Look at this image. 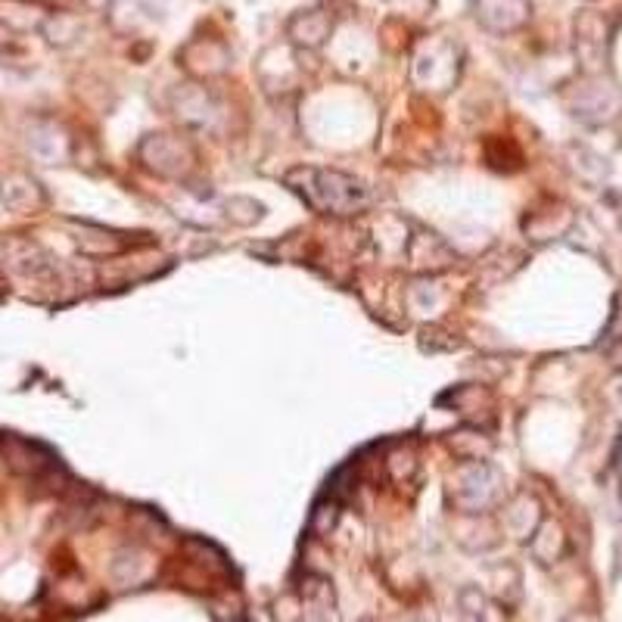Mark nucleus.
<instances>
[{"mask_svg": "<svg viewBox=\"0 0 622 622\" xmlns=\"http://www.w3.org/2000/svg\"><path fill=\"white\" fill-rule=\"evenodd\" d=\"M292 187L306 196V203L318 212L352 215L368 206V187L361 181L339 172H324V169H296L290 177Z\"/></svg>", "mask_w": 622, "mask_h": 622, "instance_id": "1", "label": "nucleus"}, {"mask_svg": "<svg viewBox=\"0 0 622 622\" xmlns=\"http://www.w3.org/2000/svg\"><path fill=\"white\" fill-rule=\"evenodd\" d=\"M492 473H495V466L483 464V461H476L470 470H461V476H458L461 486L451 483V498H454V505L461 507V514H486L495 505H502V498H505L502 483L505 480L486 486V480Z\"/></svg>", "mask_w": 622, "mask_h": 622, "instance_id": "2", "label": "nucleus"}, {"mask_svg": "<svg viewBox=\"0 0 622 622\" xmlns=\"http://www.w3.org/2000/svg\"><path fill=\"white\" fill-rule=\"evenodd\" d=\"M576 35V57L585 72H603L607 57H610V22L595 10H583L573 25Z\"/></svg>", "mask_w": 622, "mask_h": 622, "instance_id": "3", "label": "nucleus"}, {"mask_svg": "<svg viewBox=\"0 0 622 622\" xmlns=\"http://www.w3.org/2000/svg\"><path fill=\"white\" fill-rule=\"evenodd\" d=\"M529 0H476L473 3V16L476 22L495 32V35H507V32H517L529 22Z\"/></svg>", "mask_w": 622, "mask_h": 622, "instance_id": "4", "label": "nucleus"}, {"mask_svg": "<svg viewBox=\"0 0 622 622\" xmlns=\"http://www.w3.org/2000/svg\"><path fill=\"white\" fill-rule=\"evenodd\" d=\"M290 38L299 44V47H321L324 41L331 38L333 32V20L324 13V10H306V13H296L287 25Z\"/></svg>", "mask_w": 622, "mask_h": 622, "instance_id": "5", "label": "nucleus"}, {"mask_svg": "<svg viewBox=\"0 0 622 622\" xmlns=\"http://www.w3.org/2000/svg\"><path fill=\"white\" fill-rule=\"evenodd\" d=\"M529 548H532V554H535V561L542 566L548 564H557L561 557L566 554V535L564 529L557 523H542L535 532H532V539H529Z\"/></svg>", "mask_w": 622, "mask_h": 622, "instance_id": "6", "label": "nucleus"}, {"mask_svg": "<svg viewBox=\"0 0 622 622\" xmlns=\"http://www.w3.org/2000/svg\"><path fill=\"white\" fill-rule=\"evenodd\" d=\"M324 610H327V607H324ZM324 610H309V613H306V620H302V622H331L327 617H324Z\"/></svg>", "mask_w": 622, "mask_h": 622, "instance_id": "7", "label": "nucleus"}, {"mask_svg": "<svg viewBox=\"0 0 622 622\" xmlns=\"http://www.w3.org/2000/svg\"><path fill=\"white\" fill-rule=\"evenodd\" d=\"M421 622H433V620H421Z\"/></svg>", "mask_w": 622, "mask_h": 622, "instance_id": "8", "label": "nucleus"}]
</instances>
